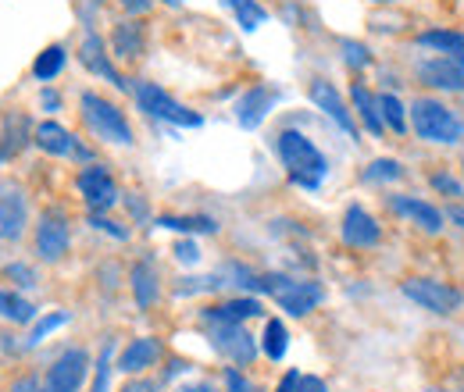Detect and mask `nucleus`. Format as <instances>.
Returning <instances> with one entry per match:
<instances>
[{"instance_id": "obj_1", "label": "nucleus", "mask_w": 464, "mask_h": 392, "mask_svg": "<svg viewBox=\"0 0 464 392\" xmlns=\"http://www.w3.org/2000/svg\"><path fill=\"white\" fill-rule=\"evenodd\" d=\"M276 154H279V161H283V168H286L293 186H300L307 193H314L329 178V158L300 129H283L276 136Z\"/></svg>"}, {"instance_id": "obj_2", "label": "nucleus", "mask_w": 464, "mask_h": 392, "mask_svg": "<svg viewBox=\"0 0 464 392\" xmlns=\"http://www.w3.org/2000/svg\"><path fill=\"white\" fill-rule=\"evenodd\" d=\"M411 129L418 139L436 147H454L464 139V118L436 97H418L411 104Z\"/></svg>"}, {"instance_id": "obj_3", "label": "nucleus", "mask_w": 464, "mask_h": 392, "mask_svg": "<svg viewBox=\"0 0 464 392\" xmlns=\"http://www.w3.org/2000/svg\"><path fill=\"white\" fill-rule=\"evenodd\" d=\"M79 111H82L86 129H90L97 139L115 143V147H132V143H136L125 111H121L118 104H111V100H104L101 93H82V97H79Z\"/></svg>"}, {"instance_id": "obj_4", "label": "nucleus", "mask_w": 464, "mask_h": 392, "mask_svg": "<svg viewBox=\"0 0 464 392\" xmlns=\"http://www.w3.org/2000/svg\"><path fill=\"white\" fill-rule=\"evenodd\" d=\"M261 292H268L290 318H304L311 314L322 300L325 289L311 279H290V275H261Z\"/></svg>"}, {"instance_id": "obj_5", "label": "nucleus", "mask_w": 464, "mask_h": 392, "mask_svg": "<svg viewBox=\"0 0 464 392\" xmlns=\"http://www.w3.org/2000/svg\"><path fill=\"white\" fill-rule=\"evenodd\" d=\"M132 97H136V108L147 114V118H154V121L179 125V129H200V125H204V118L193 111V108L179 104L172 93H165V90L154 86V82H136V86H132Z\"/></svg>"}, {"instance_id": "obj_6", "label": "nucleus", "mask_w": 464, "mask_h": 392, "mask_svg": "<svg viewBox=\"0 0 464 392\" xmlns=\"http://www.w3.org/2000/svg\"><path fill=\"white\" fill-rule=\"evenodd\" d=\"M401 292H404L411 303H418L421 311H432V314H440V318H450V314H458L464 307V292L458 285H447V282H436V279H407L401 285Z\"/></svg>"}, {"instance_id": "obj_7", "label": "nucleus", "mask_w": 464, "mask_h": 392, "mask_svg": "<svg viewBox=\"0 0 464 392\" xmlns=\"http://www.w3.org/2000/svg\"><path fill=\"white\" fill-rule=\"evenodd\" d=\"M75 189H79V196L86 200V207L93 211V215H108L111 207L118 204V182L111 178V171L104 168V165H86V168L75 175Z\"/></svg>"}, {"instance_id": "obj_8", "label": "nucleus", "mask_w": 464, "mask_h": 392, "mask_svg": "<svg viewBox=\"0 0 464 392\" xmlns=\"http://www.w3.org/2000/svg\"><path fill=\"white\" fill-rule=\"evenodd\" d=\"M33 143H36L44 154H51V158H75V161H82V165H93V150L82 147L79 136L68 132L58 121H40V125L33 129Z\"/></svg>"}, {"instance_id": "obj_9", "label": "nucleus", "mask_w": 464, "mask_h": 392, "mask_svg": "<svg viewBox=\"0 0 464 392\" xmlns=\"http://www.w3.org/2000/svg\"><path fill=\"white\" fill-rule=\"evenodd\" d=\"M33 243H36V253H40L44 264H58L61 257L68 253V246H72L68 218H64L61 211H44V215H40V225H36Z\"/></svg>"}, {"instance_id": "obj_10", "label": "nucleus", "mask_w": 464, "mask_h": 392, "mask_svg": "<svg viewBox=\"0 0 464 392\" xmlns=\"http://www.w3.org/2000/svg\"><path fill=\"white\" fill-rule=\"evenodd\" d=\"M208 339H211L215 353H222L236 368H246L257 357V342L243 325H208Z\"/></svg>"}, {"instance_id": "obj_11", "label": "nucleus", "mask_w": 464, "mask_h": 392, "mask_svg": "<svg viewBox=\"0 0 464 392\" xmlns=\"http://www.w3.org/2000/svg\"><path fill=\"white\" fill-rule=\"evenodd\" d=\"M86 375H90V353L72 346V349H64L58 360L51 364L44 386H47V392H79L82 382H86Z\"/></svg>"}, {"instance_id": "obj_12", "label": "nucleus", "mask_w": 464, "mask_h": 392, "mask_svg": "<svg viewBox=\"0 0 464 392\" xmlns=\"http://www.w3.org/2000/svg\"><path fill=\"white\" fill-rule=\"evenodd\" d=\"M307 97H311V104L325 114L340 132H347L350 139H357V114L350 111L347 100L340 97V90H336L333 82L314 79V82H311V90H307Z\"/></svg>"}, {"instance_id": "obj_13", "label": "nucleus", "mask_w": 464, "mask_h": 392, "mask_svg": "<svg viewBox=\"0 0 464 392\" xmlns=\"http://www.w3.org/2000/svg\"><path fill=\"white\" fill-rule=\"evenodd\" d=\"M276 104H279V90L268 86V82H257V86L243 90L239 100H236V108H232L236 125H239V129H257L268 114L276 111Z\"/></svg>"}, {"instance_id": "obj_14", "label": "nucleus", "mask_w": 464, "mask_h": 392, "mask_svg": "<svg viewBox=\"0 0 464 392\" xmlns=\"http://www.w3.org/2000/svg\"><path fill=\"white\" fill-rule=\"evenodd\" d=\"M79 61H82V68H86L90 75H97V79L111 82V86L121 90V93H125V90H132V86L125 82V75L111 64V54H108L104 40H101L93 29H86V36H82V43H79Z\"/></svg>"}, {"instance_id": "obj_15", "label": "nucleus", "mask_w": 464, "mask_h": 392, "mask_svg": "<svg viewBox=\"0 0 464 392\" xmlns=\"http://www.w3.org/2000/svg\"><path fill=\"white\" fill-rule=\"evenodd\" d=\"M418 82L429 90H447V93H464V64L461 61H447V57H425L414 68Z\"/></svg>"}, {"instance_id": "obj_16", "label": "nucleus", "mask_w": 464, "mask_h": 392, "mask_svg": "<svg viewBox=\"0 0 464 392\" xmlns=\"http://www.w3.org/2000/svg\"><path fill=\"white\" fill-rule=\"evenodd\" d=\"M390 211L397 215V218H404V222L418 225L421 232H443V225H447V215L436 207V204H429V200H418V196H411V193H397V196H390Z\"/></svg>"}, {"instance_id": "obj_17", "label": "nucleus", "mask_w": 464, "mask_h": 392, "mask_svg": "<svg viewBox=\"0 0 464 392\" xmlns=\"http://www.w3.org/2000/svg\"><path fill=\"white\" fill-rule=\"evenodd\" d=\"M340 235L353 250H372V246L382 243V225L375 222L372 211H364L361 204H350L347 215H343V225H340Z\"/></svg>"}, {"instance_id": "obj_18", "label": "nucleus", "mask_w": 464, "mask_h": 392, "mask_svg": "<svg viewBox=\"0 0 464 392\" xmlns=\"http://www.w3.org/2000/svg\"><path fill=\"white\" fill-rule=\"evenodd\" d=\"M29 225V204L22 186L0 182V239H18Z\"/></svg>"}, {"instance_id": "obj_19", "label": "nucleus", "mask_w": 464, "mask_h": 392, "mask_svg": "<svg viewBox=\"0 0 464 392\" xmlns=\"http://www.w3.org/2000/svg\"><path fill=\"white\" fill-rule=\"evenodd\" d=\"M265 307L257 296H236V300H226V303H211L204 307V321L208 325H243L250 318H261Z\"/></svg>"}, {"instance_id": "obj_20", "label": "nucleus", "mask_w": 464, "mask_h": 392, "mask_svg": "<svg viewBox=\"0 0 464 392\" xmlns=\"http://www.w3.org/2000/svg\"><path fill=\"white\" fill-rule=\"evenodd\" d=\"M414 47L429 51L436 57H447V61H461L464 64V33L461 29H425L414 36Z\"/></svg>"}, {"instance_id": "obj_21", "label": "nucleus", "mask_w": 464, "mask_h": 392, "mask_svg": "<svg viewBox=\"0 0 464 392\" xmlns=\"http://www.w3.org/2000/svg\"><path fill=\"white\" fill-rule=\"evenodd\" d=\"M129 285H132V300H136V307H140V311H150V307L158 303V296H161L158 264H154L150 257L136 261V264H132V272H129Z\"/></svg>"}, {"instance_id": "obj_22", "label": "nucleus", "mask_w": 464, "mask_h": 392, "mask_svg": "<svg viewBox=\"0 0 464 392\" xmlns=\"http://www.w3.org/2000/svg\"><path fill=\"white\" fill-rule=\"evenodd\" d=\"M158 357H161V342H158L154 336H140L121 349V357H118V371H125V375H143L147 368L158 364Z\"/></svg>"}, {"instance_id": "obj_23", "label": "nucleus", "mask_w": 464, "mask_h": 392, "mask_svg": "<svg viewBox=\"0 0 464 392\" xmlns=\"http://www.w3.org/2000/svg\"><path fill=\"white\" fill-rule=\"evenodd\" d=\"M147 51V29L143 22H118L111 33V54L118 61H140Z\"/></svg>"}, {"instance_id": "obj_24", "label": "nucleus", "mask_w": 464, "mask_h": 392, "mask_svg": "<svg viewBox=\"0 0 464 392\" xmlns=\"http://www.w3.org/2000/svg\"><path fill=\"white\" fill-rule=\"evenodd\" d=\"M350 100H353V114L361 118V125L372 136H386V121H382V111H379V97L364 82H353L350 86Z\"/></svg>"}, {"instance_id": "obj_25", "label": "nucleus", "mask_w": 464, "mask_h": 392, "mask_svg": "<svg viewBox=\"0 0 464 392\" xmlns=\"http://www.w3.org/2000/svg\"><path fill=\"white\" fill-rule=\"evenodd\" d=\"M158 228H169V232H182V235H215L218 222L208 218V215H161L154 218Z\"/></svg>"}, {"instance_id": "obj_26", "label": "nucleus", "mask_w": 464, "mask_h": 392, "mask_svg": "<svg viewBox=\"0 0 464 392\" xmlns=\"http://www.w3.org/2000/svg\"><path fill=\"white\" fill-rule=\"evenodd\" d=\"M68 64V47L64 43H51L47 51H40V57L33 61V79L36 82H54Z\"/></svg>"}, {"instance_id": "obj_27", "label": "nucleus", "mask_w": 464, "mask_h": 392, "mask_svg": "<svg viewBox=\"0 0 464 392\" xmlns=\"http://www.w3.org/2000/svg\"><path fill=\"white\" fill-rule=\"evenodd\" d=\"M0 318H7L11 325H29V321H36V303L25 300L22 292L0 289Z\"/></svg>"}, {"instance_id": "obj_28", "label": "nucleus", "mask_w": 464, "mask_h": 392, "mask_svg": "<svg viewBox=\"0 0 464 392\" xmlns=\"http://www.w3.org/2000/svg\"><path fill=\"white\" fill-rule=\"evenodd\" d=\"M286 349H290V332H286V325H283L279 318H268V321H265V336H261V353H265L268 360H283Z\"/></svg>"}, {"instance_id": "obj_29", "label": "nucleus", "mask_w": 464, "mask_h": 392, "mask_svg": "<svg viewBox=\"0 0 464 392\" xmlns=\"http://www.w3.org/2000/svg\"><path fill=\"white\" fill-rule=\"evenodd\" d=\"M379 111H382V121H386L390 132L404 136L407 125H411V111H407L404 100L397 93H379Z\"/></svg>"}, {"instance_id": "obj_30", "label": "nucleus", "mask_w": 464, "mask_h": 392, "mask_svg": "<svg viewBox=\"0 0 464 392\" xmlns=\"http://www.w3.org/2000/svg\"><path fill=\"white\" fill-rule=\"evenodd\" d=\"M226 4L232 7V14H236L243 33H257L268 22V7H261L257 0H226Z\"/></svg>"}, {"instance_id": "obj_31", "label": "nucleus", "mask_w": 464, "mask_h": 392, "mask_svg": "<svg viewBox=\"0 0 464 392\" xmlns=\"http://www.w3.org/2000/svg\"><path fill=\"white\" fill-rule=\"evenodd\" d=\"M4 143H0V154L4 158H11V154H18L22 147H25V139H33V132H29V121L22 118V114H11L7 121H4V136H0Z\"/></svg>"}, {"instance_id": "obj_32", "label": "nucleus", "mask_w": 464, "mask_h": 392, "mask_svg": "<svg viewBox=\"0 0 464 392\" xmlns=\"http://www.w3.org/2000/svg\"><path fill=\"white\" fill-rule=\"evenodd\" d=\"M364 182H401L404 178V165L397 158H375L368 168L361 171Z\"/></svg>"}, {"instance_id": "obj_33", "label": "nucleus", "mask_w": 464, "mask_h": 392, "mask_svg": "<svg viewBox=\"0 0 464 392\" xmlns=\"http://www.w3.org/2000/svg\"><path fill=\"white\" fill-rule=\"evenodd\" d=\"M68 321H72V314H68V311H54V314L40 318V321L33 325V332H29V339H25V346H29V349H33V346H40L44 339L54 336V332H58V329H64Z\"/></svg>"}, {"instance_id": "obj_34", "label": "nucleus", "mask_w": 464, "mask_h": 392, "mask_svg": "<svg viewBox=\"0 0 464 392\" xmlns=\"http://www.w3.org/2000/svg\"><path fill=\"white\" fill-rule=\"evenodd\" d=\"M111 353H115V339H108L104 342V349H101V357H97V375H93V386L90 392H111Z\"/></svg>"}, {"instance_id": "obj_35", "label": "nucleus", "mask_w": 464, "mask_h": 392, "mask_svg": "<svg viewBox=\"0 0 464 392\" xmlns=\"http://www.w3.org/2000/svg\"><path fill=\"white\" fill-rule=\"evenodd\" d=\"M226 285V275H204V279H182L175 285L179 296H193V292H215Z\"/></svg>"}, {"instance_id": "obj_36", "label": "nucleus", "mask_w": 464, "mask_h": 392, "mask_svg": "<svg viewBox=\"0 0 464 392\" xmlns=\"http://www.w3.org/2000/svg\"><path fill=\"white\" fill-rule=\"evenodd\" d=\"M340 51H343V61H347L353 72H364V68L372 64V51H368L364 43H357V40H343Z\"/></svg>"}, {"instance_id": "obj_37", "label": "nucleus", "mask_w": 464, "mask_h": 392, "mask_svg": "<svg viewBox=\"0 0 464 392\" xmlns=\"http://www.w3.org/2000/svg\"><path fill=\"white\" fill-rule=\"evenodd\" d=\"M4 279H11L18 289H36L40 282H36V272L29 268V264H7L4 268Z\"/></svg>"}, {"instance_id": "obj_38", "label": "nucleus", "mask_w": 464, "mask_h": 392, "mask_svg": "<svg viewBox=\"0 0 464 392\" xmlns=\"http://www.w3.org/2000/svg\"><path fill=\"white\" fill-rule=\"evenodd\" d=\"M90 225H93L97 232H108V235L118 239V243H125V239H129V228H121L118 222H111L108 215H93V211H90Z\"/></svg>"}, {"instance_id": "obj_39", "label": "nucleus", "mask_w": 464, "mask_h": 392, "mask_svg": "<svg viewBox=\"0 0 464 392\" xmlns=\"http://www.w3.org/2000/svg\"><path fill=\"white\" fill-rule=\"evenodd\" d=\"M172 253H175V261H179V264H189V268H193V264H200V246H197L193 239H179Z\"/></svg>"}, {"instance_id": "obj_40", "label": "nucleus", "mask_w": 464, "mask_h": 392, "mask_svg": "<svg viewBox=\"0 0 464 392\" xmlns=\"http://www.w3.org/2000/svg\"><path fill=\"white\" fill-rule=\"evenodd\" d=\"M432 189L436 193H443V196H464V186L458 178H450V175H443V171H436L432 175Z\"/></svg>"}, {"instance_id": "obj_41", "label": "nucleus", "mask_w": 464, "mask_h": 392, "mask_svg": "<svg viewBox=\"0 0 464 392\" xmlns=\"http://www.w3.org/2000/svg\"><path fill=\"white\" fill-rule=\"evenodd\" d=\"M226 392H261L243 371H236V368H226Z\"/></svg>"}, {"instance_id": "obj_42", "label": "nucleus", "mask_w": 464, "mask_h": 392, "mask_svg": "<svg viewBox=\"0 0 464 392\" xmlns=\"http://www.w3.org/2000/svg\"><path fill=\"white\" fill-rule=\"evenodd\" d=\"M296 392H329V386H325V378H318V375H300Z\"/></svg>"}, {"instance_id": "obj_43", "label": "nucleus", "mask_w": 464, "mask_h": 392, "mask_svg": "<svg viewBox=\"0 0 464 392\" xmlns=\"http://www.w3.org/2000/svg\"><path fill=\"white\" fill-rule=\"evenodd\" d=\"M11 392H47V386H40V378H18L14 386H11Z\"/></svg>"}, {"instance_id": "obj_44", "label": "nucleus", "mask_w": 464, "mask_h": 392, "mask_svg": "<svg viewBox=\"0 0 464 392\" xmlns=\"http://www.w3.org/2000/svg\"><path fill=\"white\" fill-rule=\"evenodd\" d=\"M118 4L125 7V14H147L154 0H118Z\"/></svg>"}, {"instance_id": "obj_45", "label": "nucleus", "mask_w": 464, "mask_h": 392, "mask_svg": "<svg viewBox=\"0 0 464 392\" xmlns=\"http://www.w3.org/2000/svg\"><path fill=\"white\" fill-rule=\"evenodd\" d=\"M125 204H129V211H132V218H136V222H143V218H147V204H143L136 193H132V196H125Z\"/></svg>"}, {"instance_id": "obj_46", "label": "nucleus", "mask_w": 464, "mask_h": 392, "mask_svg": "<svg viewBox=\"0 0 464 392\" xmlns=\"http://www.w3.org/2000/svg\"><path fill=\"white\" fill-rule=\"evenodd\" d=\"M296 382H300V371H286L276 392H296Z\"/></svg>"}, {"instance_id": "obj_47", "label": "nucleus", "mask_w": 464, "mask_h": 392, "mask_svg": "<svg viewBox=\"0 0 464 392\" xmlns=\"http://www.w3.org/2000/svg\"><path fill=\"white\" fill-rule=\"evenodd\" d=\"M121 392H158V386H154V382H147V378H136V382H129Z\"/></svg>"}, {"instance_id": "obj_48", "label": "nucleus", "mask_w": 464, "mask_h": 392, "mask_svg": "<svg viewBox=\"0 0 464 392\" xmlns=\"http://www.w3.org/2000/svg\"><path fill=\"white\" fill-rule=\"evenodd\" d=\"M40 100H44V108H47V111H58L61 108V97L54 93V90H44V93H40Z\"/></svg>"}, {"instance_id": "obj_49", "label": "nucleus", "mask_w": 464, "mask_h": 392, "mask_svg": "<svg viewBox=\"0 0 464 392\" xmlns=\"http://www.w3.org/2000/svg\"><path fill=\"white\" fill-rule=\"evenodd\" d=\"M175 392H215V386H208V382H189V386H179Z\"/></svg>"}, {"instance_id": "obj_50", "label": "nucleus", "mask_w": 464, "mask_h": 392, "mask_svg": "<svg viewBox=\"0 0 464 392\" xmlns=\"http://www.w3.org/2000/svg\"><path fill=\"white\" fill-rule=\"evenodd\" d=\"M447 215V222H454L458 228H464V207H450V211H443Z\"/></svg>"}, {"instance_id": "obj_51", "label": "nucleus", "mask_w": 464, "mask_h": 392, "mask_svg": "<svg viewBox=\"0 0 464 392\" xmlns=\"http://www.w3.org/2000/svg\"><path fill=\"white\" fill-rule=\"evenodd\" d=\"M161 4H169V7H179V4H186V0H161Z\"/></svg>"}, {"instance_id": "obj_52", "label": "nucleus", "mask_w": 464, "mask_h": 392, "mask_svg": "<svg viewBox=\"0 0 464 392\" xmlns=\"http://www.w3.org/2000/svg\"><path fill=\"white\" fill-rule=\"evenodd\" d=\"M375 4H401V0H375Z\"/></svg>"}, {"instance_id": "obj_53", "label": "nucleus", "mask_w": 464, "mask_h": 392, "mask_svg": "<svg viewBox=\"0 0 464 392\" xmlns=\"http://www.w3.org/2000/svg\"><path fill=\"white\" fill-rule=\"evenodd\" d=\"M90 4H93V7H101V4H104V0H90Z\"/></svg>"}]
</instances>
